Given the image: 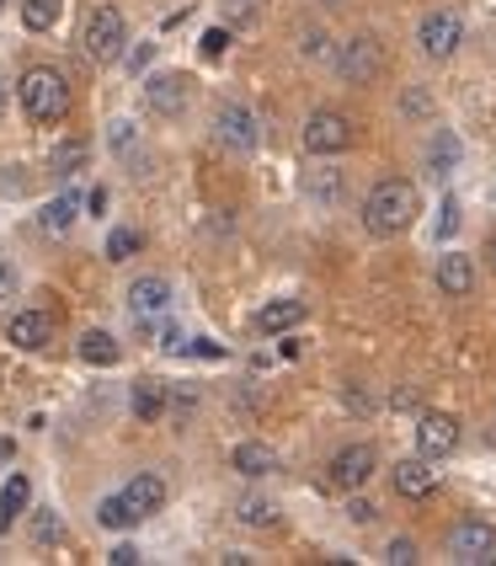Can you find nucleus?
<instances>
[{"mask_svg":"<svg viewBox=\"0 0 496 566\" xmlns=\"http://www.w3.org/2000/svg\"><path fill=\"white\" fill-rule=\"evenodd\" d=\"M134 145H139V134H134V124H128V118H118V124H113V150L124 156V150H134Z\"/></svg>","mask_w":496,"mask_h":566,"instance_id":"nucleus-33","label":"nucleus"},{"mask_svg":"<svg viewBox=\"0 0 496 566\" xmlns=\"http://www.w3.org/2000/svg\"><path fill=\"white\" fill-rule=\"evenodd\" d=\"M160 347H182V332H177V326H171V321H166V326H160Z\"/></svg>","mask_w":496,"mask_h":566,"instance_id":"nucleus-40","label":"nucleus"},{"mask_svg":"<svg viewBox=\"0 0 496 566\" xmlns=\"http://www.w3.org/2000/svg\"><path fill=\"white\" fill-rule=\"evenodd\" d=\"M454 230H460V203H454V198H443V220H437V235L448 241Z\"/></svg>","mask_w":496,"mask_h":566,"instance_id":"nucleus-34","label":"nucleus"},{"mask_svg":"<svg viewBox=\"0 0 496 566\" xmlns=\"http://www.w3.org/2000/svg\"><path fill=\"white\" fill-rule=\"evenodd\" d=\"M150 60H156V43H134L128 49V70H145Z\"/></svg>","mask_w":496,"mask_h":566,"instance_id":"nucleus-38","label":"nucleus"},{"mask_svg":"<svg viewBox=\"0 0 496 566\" xmlns=\"http://www.w3.org/2000/svg\"><path fill=\"white\" fill-rule=\"evenodd\" d=\"M17 289V273H11V262H0V294H11Z\"/></svg>","mask_w":496,"mask_h":566,"instance_id":"nucleus-41","label":"nucleus"},{"mask_svg":"<svg viewBox=\"0 0 496 566\" xmlns=\"http://www.w3.org/2000/svg\"><path fill=\"white\" fill-rule=\"evenodd\" d=\"M422 214V198L416 188L405 182V177H384V182H373V192L363 198V230L379 235V241H390V235H405L411 224Z\"/></svg>","mask_w":496,"mask_h":566,"instance_id":"nucleus-1","label":"nucleus"},{"mask_svg":"<svg viewBox=\"0 0 496 566\" xmlns=\"http://www.w3.org/2000/svg\"><path fill=\"white\" fill-rule=\"evenodd\" d=\"M139 247H145V235H139V230H113V235H107V256H113V262L134 256Z\"/></svg>","mask_w":496,"mask_h":566,"instance_id":"nucleus-28","label":"nucleus"},{"mask_svg":"<svg viewBox=\"0 0 496 566\" xmlns=\"http://www.w3.org/2000/svg\"><path fill=\"white\" fill-rule=\"evenodd\" d=\"M128 311L139 315V321H150V315H166L171 311V283L160 279V273H145V279L128 283Z\"/></svg>","mask_w":496,"mask_h":566,"instance_id":"nucleus-14","label":"nucleus"},{"mask_svg":"<svg viewBox=\"0 0 496 566\" xmlns=\"http://www.w3.org/2000/svg\"><path fill=\"white\" fill-rule=\"evenodd\" d=\"M160 503H166V475L139 471L134 481H124V492L102 497V507H96V524H102V530H134V524L156 518Z\"/></svg>","mask_w":496,"mask_h":566,"instance_id":"nucleus-2","label":"nucleus"},{"mask_svg":"<svg viewBox=\"0 0 496 566\" xmlns=\"http://www.w3.org/2000/svg\"><path fill=\"white\" fill-rule=\"evenodd\" d=\"M320 6H341V0H320Z\"/></svg>","mask_w":496,"mask_h":566,"instance_id":"nucleus-43","label":"nucleus"},{"mask_svg":"<svg viewBox=\"0 0 496 566\" xmlns=\"http://www.w3.org/2000/svg\"><path fill=\"white\" fill-rule=\"evenodd\" d=\"M38 539H43V545H54V539H60V518H54L49 507H38Z\"/></svg>","mask_w":496,"mask_h":566,"instance_id":"nucleus-35","label":"nucleus"},{"mask_svg":"<svg viewBox=\"0 0 496 566\" xmlns=\"http://www.w3.org/2000/svg\"><path fill=\"white\" fill-rule=\"evenodd\" d=\"M448 556L465 566H486L496 562V530L486 518H460L454 530H448Z\"/></svg>","mask_w":496,"mask_h":566,"instance_id":"nucleus-9","label":"nucleus"},{"mask_svg":"<svg viewBox=\"0 0 496 566\" xmlns=\"http://www.w3.org/2000/svg\"><path fill=\"white\" fill-rule=\"evenodd\" d=\"M454 160H460V139H454L448 128H437L433 145H428V171H433V177H448Z\"/></svg>","mask_w":496,"mask_h":566,"instance_id":"nucleus-24","label":"nucleus"},{"mask_svg":"<svg viewBox=\"0 0 496 566\" xmlns=\"http://www.w3.org/2000/svg\"><path fill=\"white\" fill-rule=\"evenodd\" d=\"M60 22V0H22V28L28 32H49Z\"/></svg>","mask_w":496,"mask_h":566,"instance_id":"nucleus-26","label":"nucleus"},{"mask_svg":"<svg viewBox=\"0 0 496 566\" xmlns=\"http://www.w3.org/2000/svg\"><path fill=\"white\" fill-rule=\"evenodd\" d=\"M214 139L230 156H256L262 150V118L251 113L246 102H224L214 113Z\"/></svg>","mask_w":496,"mask_h":566,"instance_id":"nucleus-4","label":"nucleus"},{"mask_svg":"<svg viewBox=\"0 0 496 566\" xmlns=\"http://www.w3.org/2000/svg\"><path fill=\"white\" fill-rule=\"evenodd\" d=\"M460 449V417L454 411H422L416 417V454L428 460H443Z\"/></svg>","mask_w":496,"mask_h":566,"instance_id":"nucleus-11","label":"nucleus"},{"mask_svg":"<svg viewBox=\"0 0 496 566\" xmlns=\"http://www.w3.org/2000/svg\"><path fill=\"white\" fill-rule=\"evenodd\" d=\"M373 471H379L373 443H347V449L331 454V465H326V475H331V486H337V492H358V486H369Z\"/></svg>","mask_w":496,"mask_h":566,"instance_id":"nucleus-10","label":"nucleus"},{"mask_svg":"<svg viewBox=\"0 0 496 566\" xmlns=\"http://www.w3.org/2000/svg\"><path fill=\"white\" fill-rule=\"evenodd\" d=\"M437 289L454 294V300H465L469 289H475V262L465 252H443L437 256Z\"/></svg>","mask_w":496,"mask_h":566,"instance_id":"nucleus-17","label":"nucleus"},{"mask_svg":"<svg viewBox=\"0 0 496 566\" xmlns=\"http://www.w3.org/2000/svg\"><path fill=\"white\" fill-rule=\"evenodd\" d=\"M145 102H150V113H160V118H182L187 81L182 75H150V81H145Z\"/></svg>","mask_w":496,"mask_h":566,"instance_id":"nucleus-15","label":"nucleus"},{"mask_svg":"<svg viewBox=\"0 0 496 566\" xmlns=\"http://www.w3.org/2000/svg\"><path fill=\"white\" fill-rule=\"evenodd\" d=\"M384 562H390V566H416V562H422V556H416V539H390V545H384Z\"/></svg>","mask_w":496,"mask_h":566,"instance_id":"nucleus-29","label":"nucleus"},{"mask_svg":"<svg viewBox=\"0 0 496 566\" xmlns=\"http://www.w3.org/2000/svg\"><path fill=\"white\" fill-rule=\"evenodd\" d=\"M460 43H465V17L460 11H428L422 22H416V49L428 54V60H454L460 54Z\"/></svg>","mask_w":496,"mask_h":566,"instance_id":"nucleus-6","label":"nucleus"},{"mask_svg":"<svg viewBox=\"0 0 496 566\" xmlns=\"http://www.w3.org/2000/svg\"><path fill=\"white\" fill-rule=\"evenodd\" d=\"M0 6H6V0H0Z\"/></svg>","mask_w":496,"mask_h":566,"instance_id":"nucleus-46","label":"nucleus"},{"mask_svg":"<svg viewBox=\"0 0 496 566\" xmlns=\"http://www.w3.org/2000/svg\"><path fill=\"white\" fill-rule=\"evenodd\" d=\"M230 465H235L241 475H251V481H256V475H273V471H278V454H273V449H267L262 439H246V443H235Z\"/></svg>","mask_w":496,"mask_h":566,"instance_id":"nucleus-18","label":"nucleus"},{"mask_svg":"<svg viewBox=\"0 0 496 566\" xmlns=\"http://www.w3.org/2000/svg\"><path fill=\"white\" fill-rule=\"evenodd\" d=\"M86 160H92V145H86V139H64L60 150H54V160H49V171H54L60 182H70L75 171H86Z\"/></svg>","mask_w":496,"mask_h":566,"instance_id":"nucleus-22","label":"nucleus"},{"mask_svg":"<svg viewBox=\"0 0 496 566\" xmlns=\"http://www.w3.org/2000/svg\"><path fill=\"white\" fill-rule=\"evenodd\" d=\"M134 417H139V422H156V417H166V385H156V379H139V385H134Z\"/></svg>","mask_w":496,"mask_h":566,"instance_id":"nucleus-23","label":"nucleus"},{"mask_svg":"<svg viewBox=\"0 0 496 566\" xmlns=\"http://www.w3.org/2000/svg\"><path fill=\"white\" fill-rule=\"evenodd\" d=\"M299 54H305V60H326V32H320V28L299 32Z\"/></svg>","mask_w":496,"mask_h":566,"instance_id":"nucleus-30","label":"nucleus"},{"mask_svg":"<svg viewBox=\"0 0 496 566\" xmlns=\"http://www.w3.org/2000/svg\"><path fill=\"white\" fill-rule=\"evenodd\" d=\"M373 513H379V507L363 503V497H352V503H347V518H352V524H373Z\"/></svg>","mask_w":496,"mask_h":566,"instance_id":"nucleus-37","label":"nucleus"},{"mask_svg":"<svg viewBox=\"0 0 496 566\" xmlns=\"http://www.w3.org/2000/svg\"><path fill=\"white\" fill-rule=\"evenodd\" d=\"M75 220H81V192H60L54 203H43V209H38V224H43L49 235H60V230H70Z\"/></svg>","mask_w":496,"mask_h":566,"instance_id":"nucleus-19","label":"nucleus"},{"mask_svg":"<svg viewBox=\"0 0 496 566\" xmlns=\"http://www.w3.org/2000/svg\"><path fill=\"white\" fill-rule=\"evenodd\" d=\"M28 503H32V486H28V475L17 471L6 486H0V535L17 524V513H28Z\"/></svg>","mask_w":496,"mask_h":566,"instance_id":"nucleus-21","label":"nucleus"},{"mask_svg":"<svg viewBox=\"0 0 496 566\" xmlns=\"http://www.w3.org/2000/svg\"><path fill=\"white\" fill-rule=\"evenodd\" d=\"M107 562L113 566H139V545H128V539L124 545H113V551H107Z\"/></svg>","mask_w":496,"mask_h":566,"instance_id":"nucleus-36","label":"nucleus"},{"mask_svg":"<svg viewBox=\"0 0 496 566\" xmlns=\"http://www.w3.org/2000/svg\"><path fill=\"white\" fill-rule=\"evenodd\" d=\"M224 43H230V32L209 28V32H203V43H198V54H203V60H219V54H224Z\"/></svg>","mask_w":496,"mask_h":566,"instance_id":"nucleus-32","label":"nucleus"},{"mask_svg":"<svg viewBox=\"0 0 496 566\" xmlns=\"http://www.w3.org/2000/svg\"><path fill=\"white\" fill-rule=\"evenodd\" d=\"M6 343L22 347V353H43V347L54 343V315L43 311H17L6 321Z\"/></svg>","mask_w":496,"mask_h":566,"instance_id":"nucleus-12","label":"nucleus"},{"mask_svg":"<svg viewBox=\"0 0 496 566\" xmlns=\"http://www.w3.org/2000/svg\"><path fill=\"white\" fill-rule=\"evenodd\" d=\"M305 150L310 156H341V150H352V118L347 113H337V107H320V113H310L305 118Z\"/></svg>","mask_w":496,"mask_h":566,"instance_id":"nucleus-8","label":"nucleus"},{"mask_svg":"<svg viewBox=\"0 0 496 566\" xmlns=\"http://www.w3.org/2000/svg\"><path fill=\"white\" fill-rule=\"evenodd\" d=\"M235 518H241L246 530H273V524H278V503H273V497H246V503L235 507Z\"/></svg>","mask_w":496,"mask_h":566,"instance_id":"nucleus-25","label":"nucleus"},{"mask_svg":"<svg viewBox=\"0 0 496 566\" xmlns=\"http://www.w3.org/2000/svg\"><path fill=\"white\" fill-rule=\"evenodd\" d=\"M305 192H310V203L331 209V203L341 198V177L337 171H310V177H305Z\"/></svg>","mask_w":496,"mask_h":566,"instance_id":"nucleus-27","label":"nucleus"},{"mask_svg":"<svg viewBox=\"0 0 496 566\" xmlns=\"http://www.w3.org/2000/svg\"><path fill=\"white\" fill-rule=\"evenodd\" d=\"M379 70H384V43L373 32H358V38H347L337 49V75L347 86H373Z\"/></svg>","mask_w":496,"mask_h":566,"instance_id":"nucleus-5","label":"nucleus"},{"mask_svg":"<svg viewBox=\"0 0 496 566\" xmlns=\"http://www.w3.org/2000/svg\"><path fill=\"white\" fill-rule=\"evenodd\" d=\"M390 481H395V492L401 497H411V503H422V497H433L437 492V471L428 454H411V460H401L395 471H390Z\"/></svg>","mask_w":496,"mask_h":566,"instance_id":"nucleus-13","label":"nucleus"},{"mask_svg":"<svg viewBox=\"0 0 496 566\" xmlns=\"http://www.w3.org/2000/svg\"><path fill=\"white\" fill-rule=\"evenodd\" d=\"M124 43H128V22L118 6H96L92 17H86V54L96 64H113L124 60Z\"/></svg>","mask_w":496,"mask_h":566,"instance_id":"nucleus-7","label":"nucleus"},{"mask_svg":"<svg viewBox=\"0 0 496 566\" xmlns=\"http://www.w3.org/2000/svg\"><path fill=\"white\" fill-rule=\"evenodd\" d=\"M0 113H6V86H0Z\"/></svg>","mask_w":496,"mask_h":566,"instance_id":"nucleus-42","label":"nucleus"},{"mask_svg":"<svg viewBox=\"0 0 496 566\" xmlns=\"http://www.w3.org/2000/svg\"><path fill=\"white\" fill-rule=\"evenodd\" d=\"M305 311H310L305 300H267L262 311L251 315V326H256L262 337H283V332H294V326L305 321Z\"/></svg>","mask_w":496,"mask_h":566,"instance_id":"nucleus-16","label":"nucleus"},{"mask_svg":"<svg viewBox=\"0 0 496 566\" xmlns=\"http://www.w3.org/2000/svg\"><path fill=\"white\" fill-rule=\"evenodd\" d=\"M187 353H192V358H203V364H219V358H224V343H214V337H192Z\"/></svg>","mask_w":496,"mask_h":566,"instance_id":"nucleus-31","label":"nucleus"},{"mask_svg":"<svg viewBox=\"0 0 496 566\" xmlns=\"http://www.w3.org/2000/svg\"><path fill=\"white\" fill-rule=\"evenodd\" d=\"M81 358H86V364H96V369H113V364H118V358H124V347H118V337H113V332H81Z\"/></svg>","mask_w":496,"mask_h":566,"instance_id":"nucleus-20","label":"nucleus"},{"mask_svg":"<svg viewBox=\"0 0 496 566\" xmlns=\"http://www.w3.org/2000/svg\"><path fill=\"white\" fill-rule=\"evenodd\" d=\"M17 96H22V113H28V124L49 128V124H64L70 118V81H64L54 64H32L22 70V81H17Z\"/></svg>","mask_w":496,"mask_h":566,"instance_id":"nucleus-3","label":"nucleus"},{"mask_svg":"<svg viewBox=\"0 0 496 566\" xmlns=\"http://www.w3.org/2000/svg\"><path fill=\"white\" fill-rule=\"evenodd\" d=\"M246 6H256V0H246Z\"/></svg>","mask_w":496,"mask_h":566,"instance_id":"nucleus-44","label":"nucleus"},{"mask_svg":"<svg viewBox=\"0 0 496 566\" xmlns=\"http://www.w3.org/2000/svg\"><path fill=\"white\" fill-rule=\"evenodd\" d=\"M492 256H496V247H492Z\"/></svg>","mask_w":496,"mask_h":566,"instance_id":"nucleus-45","label":"nucleus"},{"mask_svg":"<svg viewBox=\"0 0 496 566\" xmlns=\"http://www.w3.org/2000/svg\"><path fill=\"white\" fill-rule=\"evenodd\" d=\"M405 113H411V118H416V113H433L428 92H405Z\"/></svg>","mask_w":496,"mask_h":566,"instance_id":"nucleus-39","label":"nucleus"}]
</instances>
